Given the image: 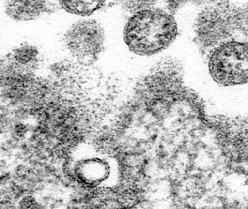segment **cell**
I'll return each mask as SVG.
<instances>
[{
  "mask_svg": "<svg viewBox=\"0 0 248 209\" xmlns=\"http://www.w3.org/2000/svg\"><path fill=\"white\" fill-rule=\"evenodd\" d=\"M177 35L178 25L172 15L156 5L130 15L123 30V41L128 50L141 57L165 50Z\"/></svg>",
  "mask_w": 248,
  "mask_h": 209,
  "instance_id": "obj_1",
  "label": "cell"
},
{
  "mask_svg": "<svg viewBox=\"0 0 248 209\" xmlns=\"http://www.w3.org/2000/svg\"><path fill=\"white\" fill-rule=\"evenodd\" d=\"M105 29L96 19L82 18L71 25L63 36V46L71 62L81 67L95 63L105 49Z\"/></svg>",
  "mask_w": 248,
  "mask_h": 209,
  "instance_id": "obj_2",
  "label": "cell"
},
{
  "mask_svg": "<svg viewBox=\"0 0 248 209\" xmlns=\"http://www.w3.org/2000/svg\"><path fill=\"white\" fill-rule=\"evenodd\" d=\"M209 72L222 86L248 83V42L231 40L223 42L209 52Z\"/></svg>",
  "mask_w": 248,
  "mask_h": 209,
  "instance_id": "obj_3",
  "label": "cell"
},
{
  "mask_svg": "<svg viewBox=\"0 0 248 209\" xmlns=\"http://www.w3.org/2000/svg\"><path fill=\"white\" fill-rule=\"evenodd\" d=\"M60 10L58 1H5L7 16L16 22H30L37 20L44 15Z\"/></svg>",
  "mask_w": 248,
  "mask_h": 209,
  "instance_id": "obj_4",
  "label": "cell"
},
{
  "mask_svg": "<svg viewBox=\"0 0 248 209\" xmlns=\"http://www.w3.org/2000/svg\"><path fill=\"white\" fill-rule=\"evenodd\" d=\"M8 54L20 66L36 74L43 66L44 61L43 54L40 48L33 44L28 42L20 44Z\"/></svg>",
  "mask_w": 248,
  "mask_h": 209,
  "instance_id": "obj_5",
  "label": "cell"
},
{
  "mask_svg": "<svg viewBox=\"0 0 248 209\" xmlns=\"http://www.w3.org/2000/svg\"><path fill=\"white\" fill-rule=\"evenodd\" d=\"M58 2L60 10L82 17V18H88L97 12L109 6L108 4L110 3L101 1H60Z\"/></svg>",
  "mask_w": 248,
  "mask_h": 209,
  "instance_id": "obj_6",
  "label": "cell"
},
{
  "mask_svg": "<svg viewBox=\"0 0 248 209\" xmlns=\"http://www.w3.org/2000/svg\"><path fill=\"white\" fill-rule=\"evenodd\" d=\"M124 11L128 13L129 15L143 9L152 7L157 4L153 1H117Z\"/></svg>",
  "mask_w": 248,
  "mask_h": 209,
  "instance_id": "obj_7",
  "label": "cell"
},
{
  "mask_svg": "<svg viewBox=\"0 0 248 209\" xmlns=\"http://www.w3.org/2000/svg\"><path fill=\"white\" fill-rule=\"evenodd\" d=\"M244 209H248V198L244 201Z\"/></svg>",
  "mask_w": 248,
  "mask_h": 209,
  "instance_id": "obj_8",
  "label": "cell"
}]
</instances>
